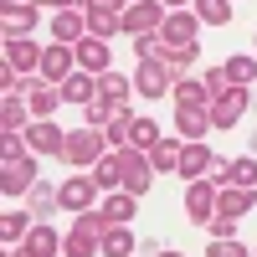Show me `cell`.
Here are the masks:
<instances>
[{"label": "cell", "instance_id": "cell-36", "mask_svg": "<svg viewBox=\"0 0 257 257\" xmlns=\"http://www.w3.org/2000/svg\"><path fill=\"white\" fill-rule=\"evenodd\" d=\"M103 98H123L128 93V77H118V72H103V88H98Z\"/></svg>", "mask_w": 257, "mask_h": 257}, {"label": "cell", "instance_id": "cell-30", "mask_svg": "<svg viewBox=\"0 0 257 257\" xmlns=\"http://www.w3.org/2000/svg\"><path fill=\"white\" fill-rule=\"evenodd\" d=\"M128 252H134V237H128L123 226H113L108 237H103V257H128Z\"/></svg>", "mask_w": 257, "mask_h": 257}, {"label": "cell", "instance_id": "cell-15", "mask_svg": "<svg viewBox=\"0 0 257 257\" xmlns=\"http://www.w3.org/2000/svg\"><path fill=\"white\" fill-rule=\"evenodd\" d=\"M72 57H77V52H67V47H52V52H41V72H47V77L57 82V88H62V82L72 77Z\"/></svg>", "mask_w": 257, "mask_h": 257}, {"label": "cell", "instance_id": "cell-29", "mask_svg": "<svg viewBox=\"0 0 257 257\" xmlns=\"http://www.w3.org/2000/svg\"><path fill=\"white\" fill-rule=\"evenodd\" d=\"M26 88H31V113H36V118H47V113L57 108V98H62L57 88H41V82H26Z\"/></svg>", "mask_w": 257, "mask_h": 257}, {"label": "cell", "instance_id": "cell-33", "mask_svg": "<svg viewBox=\"0 0 257 257\" xmlns=\"http://www.w3.org/2000/svg\"><path fill=\"white\" fill-rule=\"evenodd\" d=\"M206 226H211V237H216V242H231V237H237V216H211Z\"/></svg>", "mask_w": 257, "mask_h": 257}, {"label": "cell", "instance_id": "cell-12", "mask_svg": "<svg viewBox=\"0 0 257 257\" xmlns=\"http://www.w3.org/2000/svg\"><path fill=\"white\" fill-rule=\"evenodd\" d=\"M216 185H247V190H252V185H257V160L242 155V160L221 165V170H216Z\"/></svg>", "mask_w": 257, "mask_h": 257}, {"label": "cell", "instance_id": "cell-37", "mask_svg": "<svg viewBox=\"0 0 257 257\" xmlns=\"http://www.w3.org/2000/svg\"><path fill=\"white\" fill-rule=\"evenodd\" d=\"M52 201H57V190H47V185H36V190H31V206H41V211H47Z\"/></svg>", "mask_w": 257, "mask_h": 257}, {"label": "cell", "instance_id": "cell-43", "mask_svg": "<svg viewBox=\"0 0 257 257\" xmlns=\"http://www.w3.org/2000/svg\"><path fill=\"white\" fill-rule=\"evenodd\" d=\"M16 257H31V252H26V247H21V252H16Z\"/></svg>", "mask_w": 257, "mask_h": 257}, {"label": "cell", "instance_id": "cell-13", "mask_svg": "<svg viewBox=\"0 0 257 257\" xmlns=\"http://www.w3.org/2000/svg\"><path fill=\"white\" fill-rule=\"evenodd\" d=\"M77 62H82V72H108V47H103V36H82L77 41Z\"/></svg>", "mask_w": 257, "mask_h": 257}, {"label": "cell", "instance_id": "cell-23", "mask_svg": "<svg viewBox=\"0 0 257 257\" xmlns=\"http://www.w3.org/2000/svg\"><path fill=\"white\" fill-rule=\"evenodd\" d=\"M149 165H155V170H175V175H180V144L175 139H160L155 149H149Z\"/></svg>", "mask_w": 257, "mask_h": 257}, {"label": "cell", "instance_id": "cell-40", "mask_svg": "<svg viewBox=\"0 0 257 257\" xmlns=\"http://www.w3.org/2000/svg\"><path fill=\"white\" fill-rule=\"evenodd\" d=\"M26 6H57V11H62V6H67V0H26Z\"/></svg>", "mask_w": 257, "mask_h": 257}, {"label": "cell", "instance_id": "cell-1", "mask_svg": "<svg viewBox=\"0 0 257 257\" xmlns=\"http://www.w3.org/2000/svg\"><path fill=\"white\" fill-rule=\"evenodd\" d=\"M118 165H123V190H128V196H144V190H149V175H155V165L144 160V149H134V144L118 149Z\"/></svg>", "mask_w": 257, "mask_h": 257}, {"label": "cell", "instance_id": "cell-39", "mask_svg": "<svg viewBox=\"0 0 257 257\" xmlns=\"http://www.w3.org/2000/svg\"><path fill=\"white\" fill-rule=\"evenodd\" d=\"M88 11H108V16H123V0H93Z\"/></svg>", "mask_w": 257, "mask_h": 257}, {"label": "cell", "instance_id": "cell-42", "mask_svg": "<svg viewBox=\"0 0 257 257\" xmlns=\"http://www.w3.org/2000/svg\"><path fill=\"white\" fill-rule=\"evenodd\" d=\"M165 6H185V0H165Z\"/></svg>", "mask_w": 257, "mask_h": 257}, {"label": "cell", "instance_id": "cell-38", "mask_svg": "<svg viewBox=\"0 0 257 257\" xmlns=\"http://www.w3.org/2000/svg\"><path fill=\"white\" fill-rule=\"evenodd\" d=\"M0 88L16 93V67H11V62H0Z\"/></svg>", "mask_w": 257, "mask_h": 257}, {"label": "cell", "instance_id": "cell-24", "mask_svg": "<svg viewBox=\"0 0 257 257\" xmlns=\"http://www.w3.org/2000/svg\"><path fill=\"white\" fill-rule=\"evenodd\" d=\"M221 72H226L231 88H247V82H257V62H252V57H231Z\"/></svg>", "mask_w": 257, "mask_h": 257}, {"label": "cell", "instance_id": "cell-20", "mask_svg": "<svg viewBox=\"0 0 257 257\" xmlns=\"http://www.w3.org/2000/svg\"><path fill=\"white\" fill-rule=\"evenodd\" d=\"M98 242H103V237H93L88 226H72V237L62 242V252H67V257H93V252H98Z\"/></svg>", "mask_w": 257, "mask_h": 257}, {"label": "cell", "instance_id": "cell-2", "mask_svg": "<svg viewBox=\"0 0 257 257\" xmlns=\"http://www.w3.org/2000/svg\"><path fill=\"white\" fill-rule=\"evenodd\" d=\"M118 21H123V31H128V36H139V41H144L149 31H160V26H165V11H160V6H128Z\"/></svg>", "mask_w": 257, "mask_h": 257}, {"label": "cell", "instance_id": "cell-27", "mask_svg": "<svg viewBox=\"0 0 257 257\" xmlns=\"http://www.w3.org/2000/svg\"><path fill=\"white\" fill-rule=\"evenodd\" d=\"M128 144H134V149H155L160 144V128L149 118H134V123H128Z\"/></svg>", "mask_w": 257, "mask_h": 257}, {"label": "cell", "instance_id": "cell-32", "mask_svg": "<svg viewBox=\"0 0 257 257\" xmlns=\"http://www.w3.org/2000/svg\"><path fill=\"white\" fill-rule=\"evenodd\" d=\"M88 31L93 36H113V31H123V21L108 16V11H88Z\"/></svg>", "mask_w": 257, "mask_h": 257}, {"label": "cell", "instance_id": "cell-25", "mask_svg": "<svg viewBox=\"0 0 257 257\" xmlns=\"http://www.w3.org/2000/svg\"><path fill=\"white\" fill-rule=\"evenodd\" d=\"M93 185H98V190H113V185H123V165H118V155L93 165Z\"/></svg>", "mask_w": 257, "mask_h": 257}, {"label": "cell", "instance_id": "cell-7", "mask_svg": "<svg viewBox=\"0 0 257 257\" xmlns=\"http://www.w3.org/2000/svg\"><path fill=\"white\" fill-rule=\"evenodd\" d=\"M93 190H98V185H93V175H77V180H67V185L57 190V201L67 206V211H77V216H82V211L93 206Z\"/></svg>", "mask_w": 257, "mask_h": 257}, {"label": "cell", "instance_id": "cell-35", "mask_svg": "<svg viewBox=\"0 0 257 257\" xmlns=\"http://www.w3.org/2000/svg\"><path fill=\"white\" fill-rule=\"evenodd\" d=\"M0 231H6V242H16V237H31V231H26V216H21V211H11V216L0 221Z\"/></svg>", "mask_w": 257, "mask_h": 257}, {"label": "cell", "instance_id": "cell-5", "mask_svg": "<svg viewBox=\"0 0 257 257\" xmlns=\"http://www.w3.org/2000/svg\"><path fill=\"white\" fill-rule=\"evenodd\" d=\"M242 108H247V88H226V93H216V103H211V123H237L242 118Z\"/></svg>", "mask_w": 257, "mask_h": 257}, {"label": "cell", "instance_id": "cell-22", "mask_svg": "<svg viewBox=\"0 0 257 257\" xmlns=\"http://www.w3.org/2000/svg\"><path fill=\"white\" fill-rule=\"evenodd\" d=\"M62 98H67V103H82V108H88V103H93V77H88V72H72L67 82H62Z\"/></svg>", "mask_w": 257, "mask_h": 257}, {"label": "cell", "instance_id": "cell-8", "mask_svg": "<svg viewBox=\"0 0 257 257\" xmlns=\"http://www.w3.org/2000/svg\"><path fill=\"white\" fill-rule=\"evenodd\" d=\"M31 180H36V165L21 155V160H6V175H0V190L6 196H21V190H31Z\"/></svg>", "mask_w": 257, "mask_h": 257}, {"label": "cell", "instance_id": "cell-18", "mask_svg": "<svg viewBox=\"0 0 257 257\" xmlns=\"http://www.w3.org/2000/svg\"><path fill=\"white\" fill-rule=\"evenodd\" d=\"M6 62H11L16 72H26V67H36V62H41V52L31 47L26 36H21V41H6Z\"/></svg>", "mask_w": 257, "mask_h": 257}, {"label": "cell", "instance_id": "cell-9", "mask_svg": "<svg viewBox=\"0 0 257 257\" xmlns=\"http://www.w3.org/2000/svg\"><path fill=\"white\" fill-rule=\"evenodd\" d=\"M175 123H180L185 139H201L206 123H211V108H206V103H175Z\"/></svg>", "mask_w": 257, "mask_h": 257}, {"label": "cell", "instance_id": "cell-44", "mask_svg": "<svg viewBox=\"0 0 257 257\" xmlns=\"http://www.w3.org/2000/svg\"><path fill=\"white\" fill-rule=\"evenodd\" d=\"M160 257H180V252H160Z\"/></svg>", "mask_w": 257, "mask_h": 257}, {"label": "cell", "instance_id": "cell-14", "mask_svg": "<svg viewBox=\"0 0 257 257\" xmlns=\"http://www.w3.org/2000/svg\"><path fill=\"white\" fill-rule=\"evenodd\" d=\"M206 170H211V149H206V144H196V139H190V144L180 149V175H185V180H201Z\"/></svg>", "mask_w": 257, "mask_h": 257}, {"label": "cell", "instance_id": "cell-21", "mask_svg": "<svg viewBox=\"0 0 257 257\" xmlns=\"http://www.w3.org/2000/svg\"><path fill=\"white\" fill-rule=\"evenodd\" d=\"M26 252H31V257H57L62 242H57V231H52V226H36L31 237H26Z\"/></svg>", "mask_w": 257, "mask_h": 257}, {"label": "cell", "instance_id": "cell-28", "mask_svg": "<svg viewBox=\"0 0 257 257\" xmlns=\"http://www.w3.org/2000/svg\"><path fill=\"white\" fill-rule=\"evenodd\" d=\"M103 216H108L113 226H123L128 216H134V196H128V190H118V196H108V206H103Z\"/></svg>", "mask_w": 257, "mask_h": 257}, {"label": "cell", "instance_id": "cell-3", "mask_svg": "<svg viewBox=\"0 0 257 257\" xmlns=\"http://www.w3.org/2000/svg\"><path fill=\"white\" fill-rule=\"evenodd\" d=\"M62 149H67V160H77V165H98V155H103V134H98V128L88 123L82 134H72V139L62 144Z\"/></svg>", "mask_w": 257, "mask_h": 257}, {"label": "cell", "instance_id": "cell-16", "mask_svg": "<svg viewBox=\"0 0 257 257\" xmlns=\"http://www.w3.org/2000/svg\"><path fill=\"white\" fill-rule=\"evenodd\" d=\"M216 211H221V216H242V211H252V190L247 185H221Z\"/></svg>", "mask_w": 257, "mask_h": 257}, {"label": "cell", "instance_id": "cell-34", "mask_svg": "<svg viewBox=\"0 0 257 257\" xmlns=\"http://www.w3.org/2000/svg\"><path fill=\"white\" fill-rule=\"evenodd\" d=\"M206 82H196V77H180V103H206Z\"/></svg>", "mask_w": 257, "mask_h": 257}, {"label": "cell", "instance_id": "cell-19", "mask_svg": "<svg viewBox=\"0 0 257 257\" xmlns=\"http://www.w3.org/2000/svg\"><path fill=\"white\" fill-rule=\"evenodd\" d=\"M82 26H88V16H77V11H57V21H52L57 41H82Z\"/></svg>", "mask_w": 257, "mask_h": 257}, {"label": "cell", "instance_id": "cell-31", "mask_svg": "<svg viewBox=\"0 0 257 257\" xmlns=\"http://www.w3.org/2000/svg\"><path fill=\"white\" fill-rule=\"evenodd\" d=\"M196 6H201L196 16L211 21V26H226V21H231V6H226V0H196Z\"/></svg>", "mask_w": 257, "mask_h": 257}, {"label": "cell", "instance_id": "cell-11", "mask_svg": "<svg viewBox=\"0 0 257 257\" xmlns=\"http://www.w3.org/2000/svg\"><path fill=\"white\" fill-rule=\"evenodd\" d=\"M196 21L201 16H185V11H175V16H165V41H170V47H190V41H196Z\"/></svg>", "mask_w": 257, "mask_h": 257}, {"label": "cell", "instance_id": "cell-41", "mask_svg": "<svg viewBox=\"0 0 257 257\" xmlns=\"http://www.w3.org/2000/svg\"><path fill=\"white\" fill-rule=\"evenodd\" d=\"M72 6H82V11H88V6H93V0H72Z\"/></svg>", "mask_w": 257, "mask_h": 257}, {"label": "cell", "instance_id": "cell-6", "mask_svg": "<svg viewBox=\"0 0 257 257\" xmlns=\"http://www.w3.org/2000/svg\"><path fill=\"white\" fill-rule=\"evenodd\" d=\"M165 88H170V67H165L160 57H144L139 62V93L144 98H160Z\"/></svg>", "mask_w": 257, "mask_h": 257}, {"label": "cell", "instance_id": "cell-4", "mask_svg": "<svg viewBox=\"0 0 257 257\" xmlns=\"http://www.w3.org/2000/svg\"><path fill=\"white\" fill-rule=\"evenodd\" d=\"M216 196H221V185H211V180H196V185H190V196H185L190 221H211V216H216Z\"/></svg>", "mask_w": 257, "mask_h": 257}, {"label": "cell", "instance_id": "cell-26", "mask_svg": "<svg viewBox=\"0 0 257 257\" xmlns=\"http://www.w3.org/2000/svg\"><path fill=\"white\" fill-rule=\"evenodd\" d=\"M0 123H6V134L26 128V103H21L16 93H6V103H0Z\"/></svg>", "mask_w": 257, "mask_h": 257}, {"label": "cell", "instance_id": "cell-10", "mask_svg": "<svg viewBox=\"0 0 257 257\" xmlns=\"http://www.w3.org/2000/svg\"><path fill=\"white\" fill-rule=\"evenodd\" d=\"M26 144L36 149V155H57V149L67 144V139H62V128H57V123H47V118H36V123L26 128Z\"/></svg>", "mask_w": 257, "mask_h": 257}, {"label": "cell", "instance_id": "cell-17", "mask_svg": "<svg viewBox=\"0 0 257 257\" xmlns=\"http://www.w3.org/2000/svg\"><path fill=\"white\" fill-rule=\"evenodd\" d=\"M36 26V6H6V41H21Z\"/></svg>", "mask_w": 257, "mask_h": 257}]
</instances>
